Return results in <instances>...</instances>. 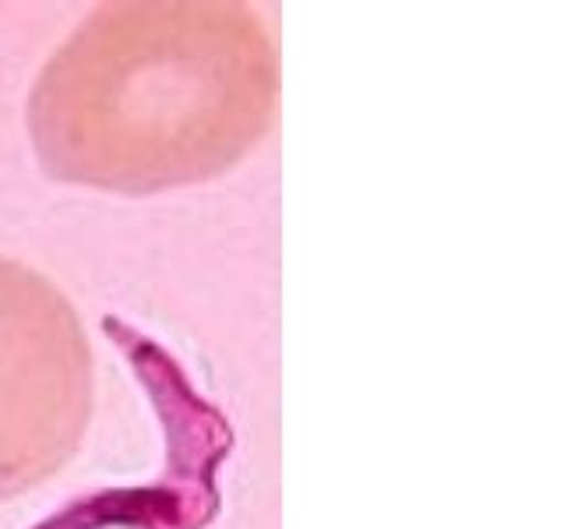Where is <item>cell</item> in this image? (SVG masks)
I'll return each instance as SVG.
<instances>
[{
  "mask_svg": "<svg viewBox=\"0 0 564 529\" xmlns=\"http://www.w3.org/2000/svg\"><path fill=\"white\" fill-rule=\"evenodd\" d=\"M237 11L106 4L67 35L29 96L32 152L53 181L155 194L212 176L247 131L251 67Z\"/></svg>",
  "mask_w": 564,
  "mask_h": 529,
  "instance_id": "cell-1",
  "label": "cell"
},
{
  "mask_svg": "<svg viewBox=\"0 0 564 529\" xmlns=\"http://www.w3.org/2000/svg\"><path fill=\"white\" fill-rule=\"evenodd\" d=\"M93 349L75 304L0 258V501L61 473L93 423Z\"/></svg>",
  "mask_w": 564,
  "mask_h": 529,
  "instance_id": "cell-2",
  "label": "cell"
}]
</instances>
